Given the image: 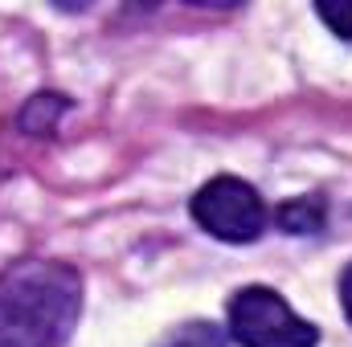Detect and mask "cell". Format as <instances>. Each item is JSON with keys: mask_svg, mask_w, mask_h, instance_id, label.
I'll return each mask as SVG.
<instances>
[{"mask_svg": "<svg viewBox=\"0 0 352 347\" xmlns=\"http://www.w3.org/2000/svg\"><path fill=\"white\" fill-rule=\"evenodd\" d=\"M340 307H344V319L352 323V261L344 265V274H340Z\"/></svg>", "mask_w": 352, "mask_h": 347, "instance_id": "ba28073f", "label": "cell"}, {"mask_svg": "<svg viewBox=\"0 0 352 347\" xmlns=\"http://www.w3.org/2000/svg\"><path fill=\"white\" fill-rule=\"evenodd\" d=\"M160 347H226V335H221V327H213V323L197 319V323L176 327Z\"/></svg>", "mask_w": 352, "mask_h": 347, "instance_id": "8992f818", "label": "cell"}, {"mask_svg": "<svg viewBox=\"0 0 352 347\" xmlns=\"http://www.w3.org/2000/svg\"><path fill=\"white\" fill-rule=\"evenodd\" d=\"M324 221H328V204L320 196H291L274 208V225L283 233H295V237L299 233H320Z\"/></svg>", "mask_w": 352, "mask_h": 347, "instance_id": "5b68a950", "label": "cell"}, {"mask_svg": "<svg viewBox=\"0 0 352 347\" xmlns=\"http://www.w3.org/2000/svg\"><path fill=\"white\" fill-rule=\"evenodd\" d=\"M230 335L238 347H316L320 327L299 319L270 286H242L230 298Z\"/></svg>", "mask_w": 352, "mask_h": 347, "instance_id": "7a4b0ae2", "label": "cell"}, {"mask_svg": "<svg viewBox=\"0 0 352 347\" xmlns=\"http://www.w3.org/2000/svg\"><path fill=\"white\" fill-rule=\"evenodd\" d=\"M188 213L209 237L230 241V246L258 241L270 225V208L258 196V188L238 180V176H213L209 184H201Z\"/></svg>", "mask_w": 352, "mask_h": 347, "instance_id": "3957f363", "label": "cell"}, {"mask_svg": "<svg viewBox=\"0 0 352 347\" xmlns=\"http://www.w3.org/2000/svg\"><path fill=\"white\" fill-rule=\"evenodd\" d=\"M82 315V274L25 258L0 270V347H62Z\"/></svg>", "mask_w": 352, "mask_h": 347, "instance_id": "6da1fadb", "label": "cell"}, {"mask_svg": "<svg viewBox=\"0 0 352 347\" xmlns=\"http://www.w3.org/2000/svg\"><path fill=\"white\" fill-rule=\"evenodd\" d=\"M66 110H70V98H66V94H58V90H41V94H33V98L21 106L16 127H21L25 135H54Z\"/></svg>", "mask_w": 352, "mask_h": 347, "instance_id": "277c9868", "label": "cell"}, {"mask_svg": "<svg viewBox=\"0 0 352 347\" xmlns=\"http://www.w3.org/2000/svg\"><path fill=\"white\" fill-rule=\"evenodd\" d=\"M316 16H320L336 37L352 41V0H320V4H316Z\"/></svg>", "mask_w": 352, "mask_h": 347, "instance_id": "52a82bcc", "label": "cell"}]
</instances>
